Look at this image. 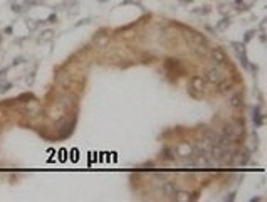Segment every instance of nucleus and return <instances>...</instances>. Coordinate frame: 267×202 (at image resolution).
I'll list each match as a JSON object with an SVG mask.
<instances>
[{
	"label": "nucleus",
	"mask_w": 267,
	"mask_h": 202,
	"mask_svg": "<svg viewBox=\"0 0 267 202\" xmlns=\"http://www.w3.org/2000/svg\"><path fill=\"white\" fill-rule=\"evenodd\" d=\"M205 79L208 81V83H212V84H218L222 79H224L222 69L218 68V66H215V68H210L208 71H207V74H205Z\"/></svg>",
	"instance_id": "1"
},
{
	"label": "nucleus",
	"mask_w": 267,
	"mask_h": 202,
	"mask_svg": "<svg viewBox=\"0 0 267 202\" xmlns=\"http://www.w3.org/2000/svg\"><path fill=\"white\" fill-rule=\"evenodd\" d=\"M212 57L217 64H227L228 62V57H227V54H225V50L222 49V47H215V49L212 50Z\"/></svg>",
	"instance_id": "2"
},
{
	"label": "nucleus",
	"mask_w": 267,
	"mask_h": 202,
	"mask_svg": "<svg viewBox=\"0 0 267 202\" xmlns=\"http://www.w3.org/2000/svg\"><path fill=\"white\" fill-rule=\"evenodd\" d=\"M187 40H190L191 44H202V46H208V40L205 39V36L200 32H190V34H185Z\"/></svg>",
	"instance_id": "3"
},
{
	"label": "nucleus",
	"mask_w": 267,
	"mask_h": 202,
	"mask_svg": "<svg viewBox=\"0 0 267 202\" xmlns=\"http://www.w3.org/2000/svg\"><path fill=\"white\" fill-rule=\"evenodd\" d=\"M205 79H203L202 76H198V74H193L190 78V88H193L195 91H203L205 89Z\"/></svg>",
	"instance_id": "4"
},
{
	"label": "nucleus",
	"mask_w": 267,
	"mask_h": 202,
	"mask_svg": "<svg viewBox=\"0 0 267 202\" xmlns=\"http://www.w3.org/2000/svg\"><path fill=\"white\" fill-rule=\"evenodd\" d=\"M249 158H250V155H249V152H247L245 148L235 152V155H234V162L237 163V165H245V163L249 162Z\"/></svg>",
	"instance_id": "5"
},
{
	"label": "nucleus",
	"mask_w": 267,
	"mask_h": 202,
	"mask_svg": "<svg viewBox=\"0 0 267 202\" xmlns=\"http://www.w3.org/2000/svg\"><path fill=\"white\" fill-rule=\"evenodd\" d=\"M161 192H163V195H166V197H173L175 192H177V187H175L173 182H163L161 184Z\"/></svg>",
	"instance_id": "6"
},
{
	"label": "nucleus",
	"mask_w": 267,
	"mask_h": 202,
	"mask_svg": "<svg viewBox=\"0 0 267 202\" xmlns=\"http://www.w3.org/2000/svg\"><path fill=\"white\" fill-rule=\"evenodd\" d=\"M230 106H232L234 110H240V108H244V98H242V94H240V93L234 94V96L230 98Z\"/></svg>",
	"instance_id": "7"
},
{
	"label": "nucleus",
	"mask_w": 267,
	"mask_h": 202,
	"mask_svg": "<svg viewBox=\"0 0 267 202\" xmlns=\"http://www.w3.org/2000/svg\"><path fill=\"white\" fill-rule=\"evenodd\" d=\"M39 103H37L35 98H32V101H27V113L29 115H37L39 113Z\"/></svg>",
	"instance_id": "8"
},
{
	"label": "nucleus",
	"mask_w": 267,
	"mask_h": 202,
	"mask_svg": "<svg viewBox=\"0 0 267 202\" xmlns=\"http://www.w3.org/2000/svg\"><path fill=\"white\" fill-rule=\"evenodd\" d=\"M173 197H175V200H178V202H187V200H190V194H188V192H185V190H177Z\"/></svg>",
	"instance_id": "9"
},
{
	"label": "nucleus",
	"mask_w": 267,
	"mask_h": 202,
	"mask_svg": "<svg viewBox=\"0 0 267 202\" xmlns=\"http://www.w3.org/2000/svg\"><path fill=\"white\" fill-rule=\"evenodd\" d=\"M218 84H220V93H228V91H232V88H234V83H232V81H227V79H222Z\"/></svg>",
	"instance_id": "10"
},
{
	"label": "nucleus",
	"mask_w": 267,
	"mask_h": 202,
	"mask_svg": "<svg viewBox=\"0 0 267 202\" xmlns=\"http://www.w3.org/2000/svg\"><path fill=\"white\" fill-rule=\"evenodd\" d=\"M165 68L166 69H178L180 68V61H178V59H173V57H168L165 61Z\"/></svg>",
	"instance_id": "11"
},
{
	"label": "nucleus",
	"mask_w": 267,
	"mask_h": 202,
	"mask_svg": "<svg viewBox=\"0 0 267 202\" xmlns=\"http://www.w3.org/2000/svg\"><path fill=\"white\" fill-rule=\"evenodd\" d=\"M228 25H230V19L225 17V19H222V20L215 25V29H217V30H225V29L228 27Z\"/></svg>",
	"instance_id": "12"
},
{
	"label": "nucleus",
	"mask_w": 267,
	"mask_h": 202,
	"mask_svg": "<svg viewBox=\"0 0 267 202\" xmlns=\"http://www.w3.org/2000/svg\"><path fill=\"white\" fill-rule=\"evenodd\" d=\"M254 123H255V126H260L264 123V116L259 113V110H254Z\"/></svg>",
	"instance_id": "13"
},
{
	"label": "nucleus",
	"mask_w": 267,
	"mask_h": 202,
	"mask_svg": "<svg viewBox=\"0 0 267 202\" xmlns=\"http://www.w3.org/2000/svg\"><path fill=\"white\" fill-rule=\"evenodd\" d=\"M178 153H180L181 157H187V155H190V153H191V148L188 147V145H181V147L178 148Z\"/></svg>",
	"instance_id": "14"
},
{
	"label": "nucleus",
	"mask_w": 267,
	"mask_h": 202,
	"mask_svg": "<svg viewBox=\"0 0 267 202\" xmlns=\"http://www.w3.org/2000/svg\"><path fill=\"white\" fill-rule=\"evenodd\" d=\"M52 34H54V32H52V30H44V32H42V36L39 37V40H40V42H44V40H49V39H52Z\"/></svg>",
	"instance_id": "15"
},
{
	"label": "nucleus",
	"mask_w": 267,
	"mask_h": 202,
	"mask_svg": "<svg viewBox=\"0 0 267 202\" xmlns=\"http://www.w3.org/2000/svg\"><path fill=\"white\" fill-rule=\"evenodd\" d=\"M171 153H173V150H171V148H165V150H163V158H166V160H173L175 157L171 155Z\"/></svg>",
	"instance_id": "16"
},
{
	"label": "nucleus",
	"mask_w": 267,
	"mask_h": 202,
	"mask_svg": "<svg viewBox=\"0 0 267 202\" xmlns=\"http://www.w3.org/2000/svg\"><path fill=\"white\" fill-rule=\"evenodd\" d=\"M32 98H34V96H32L30 93H24V94H20V96H19L15 101H19V103H24V99H32Z\"/></svg>",
	"instance_id": "17"
},
{
	"label": "nucleus",
	"mask_w": 267,
	"mask_h": 202,
	"mask_svg": "<svg viewBox=\"0 0 267 202\" xmlns=\"http://www.w3.org/2000/svg\"><path fill=\"white\" fill-rule=\"evenodd\" d=\"M12 88V83H5V84H0V94H4V93H7L8 89Z\"/></svg>",
	"instance_id": "18"
},
{
	"label": "nucleus",
	"mask_w": 267,
	"mask_h": 202,
	"mask_svg": "<svg viewBox=\"0 0 267 202\" xmlns=\"http://www.w3.org/2000/svg\"><path fill=\"white\" fill-rule=\"evenodd\" d=\"M195 14H208L210 12V7H205V9H197V10H193Z\"/></svg>",
	"instance_id": "19"
},
{
	"label": "nucleus",
	"mask_w": 267,
	"mask_h": 202,
	"mask_svg": "<svg viewBox=\"0 0 267 202\" xmlns=\"http://www.w3.org/2000/svg\"><path fill=\"white\" fill-rule=\"evenodd\" d=\"M254 34H255V32H254V30H249V32L245 34V39H244V42H249V40L252 39V37H254Z\"/></svg>",
	"instance_id": "20"
},
{
	"label": "nucleus",
	"mask_w": 267,
	"mask_h": 202,
	"mask_svg": "<svg viewBox=\"0 0 267 202\" xmlns=\"http://www.w3.org/2000/svg\"><path fill=\"white\" fill-rule=\"evenodd\" d=\"M20 62H24V59H22V57H17V59H15L14 62H12V66H19V64H20Z\"/></svg>",
	"instance_id": "21"
},
{
	"label": "nucleus",
	"mask_w": 267,
	"mask_h": 202,
	"mask_svg": "<svg viewBox=\"0 0 267 202\" xmlns=\"http://www.w3.org/2000/svg\"><path fill=\"white\" fill-rule=\"evenodd\" d=\"M56 19H57V17H56V14H52V15H49L47 22H51V24H52V22H56Z\"/></svg>",
	"instance_id": "22"
},
{
	"label": "nucleus",
	"mask_w": 267,
	"mask_h": 202,
	"mask_svg": "<svg viewBox=\"0 0 267 202\" xmlns=\"http://www.w3.org/2000/svg\"><path fill=\"white\" fill-rule=\"evenodd\" d=\"M12 10L14 12H22V9L19 7V5H12Z\"/></svg>",
	"instance_id": "23"
},
{
	"label": "nucleus",
	"mask_w": 267,
	"mask_h": 202,
	"mask_svg": "<svg viewBox=\"0 0 267 202\" xmlns=\"http://www.w3.org/2000/svg\"><path fill=\"white\" fill-rule=\"evenodd\" d=\"M4 32H5V34H10V32H12V27H5Z\"/></svg>",
	"instance_id": "24"
},
{
	"label": "nucleus",
	"mask_w": 267,
	"mask_h": 202,
	"mask_svg": "<svg viewBox=\"0 0 267 202\" xmlns=\"http://www.w3.org/2000/svg\"><path fill=\"white\" fill-rule=\"evenodd\" d=\"M180 2H181V4H190L191 0H180Z\"/></svg>",
	"instance_id": "25"
},
{
	"label": "nucleus",
	"mask_w": 267,
	"mask_h": 202,
	"mask_svg": "<svg viewBox=\"0 0 267 202\" xmlns=\"http://www.w3.org/2000/svg\"><path fill=\"white\" fill-rule=\"evenodd\" d=\"M99 2H106V0H99Z\"/></svg>",
	"instance_id": "26"
},
{
	"label": "nucleus",
	"mask_w": 267,
	"mask_h": 202,
	"mask_svg": "<svg viewBox=\"0 0 267 202\" xmlns=\"http://www.w3.org/2000/svg\"><path fill=\"white\" fill-rule=\"evenodd\" d=\"M0 115H2V113H0Z\"/></svg>",
	"instance_id": "27"
}]
</instances>
